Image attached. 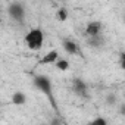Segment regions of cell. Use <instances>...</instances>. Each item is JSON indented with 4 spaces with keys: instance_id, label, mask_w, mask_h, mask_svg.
Masks as SVG:
<instances>
[{
    "instance_id": "4fadbf2b",
    "label": "cell",
    "mask_w": 125,
    "mask_h": 125,
    "mask_svg": "<svg viewBox=\"0 0 125 125\" xmlns=\"http://www.w3.org/2000/svg\"><path fill=\"white\" fill-rule=\"evenodd\" d=\"M106 102H107V104H109V106L115 104V103H116V96H115V94H109V96L106 97Z\"/></svg>"
},
{
    "instance_id": "7c38bea8",
    "label": "cell",
    "mask_w": 125,
    "mask_h": 125,
    "mask_svg": "<svg viewBox=\"0 0 125 125\" xmlns=\"http://www.w3.org/2000/svg\"><path fill=\"white\" fill-rule=\"evenodd\" d=\"M88 124H90V125H106V124H107V121H106L104 118H100V116H99V118H96V119L90 121Z\"/></svg>"
},
{
    "instance_id": "5b68a950",
    "label": "cell",
    "mask_w": 125,
    "mask_h": 125,
    "mask_svg": "<svg viewBox=\"0 0 125 125\" xmlns=\"http://www.w3.org/2000/svg\"><path fill=\"white\" fill-rule=\"evenodd\" d=\"M72 90H74L75 94H78V96H81V97H85L88 87H87V83H85L84 80H81V78H74V80H72Z\"/></svg>"
},
{
    "instance_id": "52a82bcc",
    "label": "cell",
    "mask_w": 125,
    "mask_h": 125,
    "mask_svg": "<svg viewBox=\"0 0 125 125\" xmlns=\"http://www.w3.org/2000/svg\"><path fill=\"white\" fill-rule=\"evenodd\" d=\"M87 44L93 49H102L104 46V37L102 34L99 35H93V37H87Z\"/></svg>"
},
{
    "instance_id": "277c9868",
    "label": "cell",
    "mask_w": 125,
    "mask_h": 125,
    "mask_svg": "<svg viewBox=\"0 0 125 125\" xmlns=\"http://www.w3.org/2000/svg\"><path fill=\"white\" fill-rule=\"evenodd\" d=\"M102 30H103V24L102 21H90L85 28H84V35L85 37H93V35H99L102 34Z\"/></svg>"
},
{
    "instance_id": "7a4b0ae2",
    "label": "cell",
    "mask_w": 125,
    "mask_h": 125,
    "mask_svg": "<svg viewBox=\"0 0 125 125\" xmlns=\"http://www.w3.org/2000/svg\"><path fill=\"white\" fill-rule=\"evenodd\" d=\"M8 15L10 16V19H13L15 22H24L25 16H27V9L22 3L19 2H12L8 6Z\"/></svg>"
},
{
    "instance_id": "8992f818",
    "label": "cell",
    "mask_w": 125,
    "mask_h": 125,
    "mask_svg": "<svg viewBox=\"0 0 125 125\" xmlns=\"http://www.w3.org/2000/svg\"><path fill=\"white\" fill-rule=\"evenodd\" d=\"M59 57H60V54H59V52L54 49V50L47 52V53L43 56V59L40 60V63H41V65H53Z\"/></svg>"
},
{
    "instance_id": "6da1fadb",
    "label": "cell",
    "mask_w": 125,
    "mask_h": 125,
    "mask_svg": "<svg viewBox=\"0 0 125 125\" xmlns=\"http://www.w3.org/2000/svg\"><path fill=\"white\" fill-rule=\"evenodd\" d=\"M24 43L25 46L32 50V52H37L43 47V43H44V32L40 27H35V28H31L25 37H24Z\"/></svg>"
},
{
    "instance_id": "9c48e42d",
    "label": "cell",
    "mask_w": 125,
    "mask_h": 125,
    "mask_svg": "<svg viewBox=\"0 0 125 125\" xmlns=\"http://www.w3.org/2000/svg\"><path fill=\"white\" fill-rule=\"evenodd\" d=\"M12 103L13 104H16V106H24L25 103H27V96H25V93L24 91H15L13 94H12Z\"/></svg>"
},
{
    "instance_id": "3957f363",
    "label": "cell",
    "mask_w": 125,
    "mask_h": 125,
    "mask_svg": "<svg viewBox=\"0 0 125 125\" xmlns=\"http://www.w3.org/2000/svg\"><path fill=\"white\" fill-rule=\"evenodd\" d=\"M34 85L47 97H52V81L47 75H37L34 77Z\"/></svg>"
},
{
    "instance_id": "ba28073f",
    "label": "cell",
    "mask_w": 125,
    "mask_h": 125,
    "mask_svg": "<svg viewBox=\"0 0 125 125\" xmlns=\"http://www.w3.org/2000/svg\"><path fill=\"white\" fill-rule=\"evenodd\" d=\"M63 49H65V52H66L68 54H72V56H75V54L80 53V46H78L75 41L69 40V38L63 40Z\"/></svg>"
},
{
    "instance_id": "30bf717a",
    "label": "cell",
    "mask_w": 125,
    "mask_h": 125,
    "mask_svg": "<svg viewBox=\"0 0 125 125\" xmlns=\"http://www.w3.org/2000/svg\"><path fill=\"white\" fill-rule=\"evenodd\" d=\"M59 71H68L69 69V66H71V63H69V60H66V59H62V57H59L54 63H53Z\"/></svg>"
},
{
    "instance_id": "8fae6325",
    "label": "cell",
    "mask_w": 125,
    "mask_h": 125,
    "mask_svg": "<svg viewBox=\"0 0 125 125\" xmlns=\"http://www.w3.org/2000/svg\"><path fill=\"white\" fill-rule=\"evenodd\" d=\"M57 19H59L60 22L68 19V12H66V9H65V8H62V9H59V10H57Z\"/></svg>"
}]
</instances>
